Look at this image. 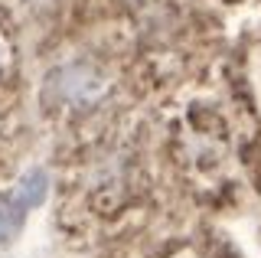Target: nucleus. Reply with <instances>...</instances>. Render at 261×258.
I'll return each instance as SVG.
<instances>
[{"mask_svg": "<svg viewBox=\"0 0 261 258\" xmlns=\"http://www.w3.org/2000/svg\"><path fill=\"white\" fill-rule=\"evenodd\" d=\"M56 92L62 95L65 101H92L98 92H101V75H95L88 66H69L62 72H56Z\"/></svg>", "mask_w": 261, "mask_h": 258, "instance_id": "1", "label": "nucleus"}, {"mask_svg": "<svg viewBox=\"0 0 261 258\" xmlns=\"http://www.w3.org/2000/svg\"><path fill=\"white\" fill-rule=\"evenodd\" d=\"M27 203H23L20 196L16 199H7V196H0V239H13L16 232H20V225H23V213H27Z\"/></svg>", "mask_w": 261, "mask_h": 258, "instance_id": "2", "label": "nucleus"}]
</instances>
